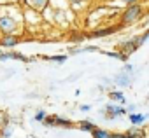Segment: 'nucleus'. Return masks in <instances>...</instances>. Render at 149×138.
<instances>
[{"mask_svg":"<svg viewBox=\"0 0 149 138\" xmlns=\"http://www.w3.org/2000/svg\"><path fill=\"white\" fill-rule=\"evenodd\" d=\"M70 2H72V4H76V6H77V4H81V2H83V0H70Z\"/></svg>","mask_w":149,"mask_h":138,"instance_id":"nucleus-18","label":"nucleus"},{"mask_svg":"<svg viewBox=\"0 0 149 138\" xmlns=\"http://www.w3.org/2000/svg\"><path fill=\"white\" fill-rule=\"evenodd\" d=\"M30 4H32L33 9L42 11V9H46V6H47V0H30Z\"/></svg>","mask_w":149,"mask_h":138,"instance_id":"nucleus-11","label":"nucleus"},{"mask_svg":"<svg viewBox=\"0 0 149 138\" xmlns=\"http://www.w3.org/2000/svg\"><path fill=\"white\" fill-rule=\"evenodd\" d=\"M90 108H91V107H90V105H81V110H83V112H88V110H90Z\"/></svg>","mask_w":149,"mask_h":138,"instance_id":"nucleus-17","label":"nucleus"},{"mask_svg":"<svg viewBox=\"0 0 149 138\" xmlns=\"http://www.w3.org/2000/svg\"><path fill=\"white\" fill-rule=\"evenodd\" d=\"M147 117H149V115H146V114H135V112H130V115H128V119H130V122H132L133 126L144 124Z\"/></svg>","mask_w":149,"mask_h":138,"instance_id":"nucleus-5","label":"nucleus"},{"mask_svg":"<svg viewBox=\"0 0 149 138\" xmlns=\"http://www.w3.org/2000/svg\"><path fill=\"white\" fill-rule=\"evenodd\" d=\"M123 2H126V4H135L137 0H123Z\"/></svg>","mask_w":149,"mask_h":138,"instance_id":"nucleus-19","label":"nucleus"},{"mask_svg":"<svg viewBox=\"0 0 149 138\" xmlns=\"http://www.w3.org/2000/svg\"><path fill=\"white\" fill-rule=\"evenodd\" d=\"M105 114H114V115L118 117V115H126L128 110H126L125 107H116V105H111V103H109V105L105 107Z\"/></svg>","mask_w":149,"mask_h":138,"instance_id":"nucleus-6","label":"nucleus"},{"mask_svg":"<svg viewBox=\"0 0 149 138\" xmlns=\"http://www.w3.org/2000/svg\"><path fill=\"white\" fill-rule=\"evenodd\" d=\"M95 128H97V126H95L91 121H81V122H79V129H81V131H90V133H91Z\"/></svg>","mask_w":149,"mask_h":138,"instance_id":"nucleus-9","label":"nucleus"},{"mask_svg":"<svg viewBox=\"0 0 149 138\" xmlns=\"http://www.w3.org/2000/svg\"><path fill=\"white\" fill-rule=\"evenodd\" d=\"M139 47H140V44H139V40H137V37H135V39H132V40H128V42L119 44V52H123V54L130 56V54H132V52H135Z\"/></svg>","mask_w":149,"mask_h":138,"instance_id":"nucleus-3","label":"nucleus"},{"mask_svg":"<svg viewBox=\"0 0 149 138\" xmlns=\"http://www.w3.org/2000/svg\"><path fill=\"white\" fill-rule=\"evenodd\" d=\"M47 59L49 61H54V63H65L68 59V56L67 54H54V56H49Z\"/></svg>","mask_w":149,"mask_h":138,"instance_id":"nucleus-13","label":"nucleus"},{"mask_svg":"<svg viewBox=\"0 0 149 138\" xmlns=\"http://www.w3.org/2000/svg\"><path fill=\"white\" fill-rule=\"evenodd\" d=\"M44 117H46V112H44V110H37V114H35V117H33V119H35V121H39V122H42V121H44Z\"/></svg>","mask_w":149,"mask_h":138,"instance_id":"nucleus-15","label":"nucleus"},{"mask_svg":"<svg viewBox=\"0 0 149 138\" xmlns=\"http://www.w3.org/2000/svg\"><path fill=\"white\" fill-rule=\"evenodd\" d=\"M91 135H93V138H109V131L107 129H100V128H95L93 131H91Z\"/></svg>","mask_w":149,"mask_h":138,"instance_id":"nucleus-10","label":"nucleus"},{"mask_svg":"<svg viewBox=\"0 0 149 138\" xmlns=\"http://www.w3.org/2000/svg\"><path fill=\"white\" fill-rule=\"evenodd\" d=\"M109 138H128L126 135H121V133H111Z\"/></svg>","mask_w":149,"mask_h":138,"instance_id":"nucleus-16","label":"nucleus"},{"mask_svg":"<svg viewBox=\"0 0 149 138\" xmlns=\"http://www.w3.org/2000/svg\"><path fill=\"white\" fill-rule=\"evenodd\" d=\"M142 16V7L139 4H130L128 9L123 12V23H133Z\"/></svg>","mask_w":149,"mask_h":138,"instance_id":"nucleus-1","label":"nucleus"},{"mask_svg":"<svg viewBox=\"0 0 149 138\" xmlns=\"http://www.w3.org/2000/svg\"><path fill=\"white\" fill-rule=\"evenodd\" d=\"M114 30H116V28H102V30H98V32H93V37H107V35L114 33Z\"/></svg>","mask_w":149,"mask_h":138,"instance_id":"nucleus-12","label":"nucleus"},{"mask_svg":"<svg viewBox=\"0 0 149 138\" xmlns=\"http://www.w3.org/2000/svg\"><path fill=\"white\" fill-rule=\"evenodd\" d=\"M126 136H128V138H144V133H142L140 129H135V128H133V129H130V131L126 133Z\"/></svg>","mask_w":149,"mask_h":138,"instance_id":"nucleus-14","label":"nucleus"},{"mask_svg":"<svg viewBox=\"0 0 149 138\" xmlns=\"http://www.w3.org/2000/svg\"><path fill=\"white\" fill-rule=\"evenodd\" d=\"M114 82H116L118 86H121V88H126V86H130V84H132V74L125 70V72H121L119 75H116Z\"/></svg>","mask_w":149,"mask_h":138,"instance_id":"nucleus-4","label":"nucleus"},{"mask_svg":"<svg viewBox=\"0 0 149 138\" xmlns=\"http://www.w3.org/2000/svg\"><path fill=\"white\" fill-rule=\"evenodd\" d=\"M109 98L114 100V101H119L121 105L126 103V98H125V95H123L121 91H111V93H109Z\"/></svg>","mask_w":149,"mask_h":138,"instance_id":"nucleus-8","label":"nucleus"},{"mask_svg":"<svg viewBox=\"0 0 149 138\" xmlns=\"http://www.w3.org/2000/svg\"><path fill=\"white\" fill-rule=\"evenodd\" d=\"M0 30H2L6 35H11L16 30V21L9 16H0Z\"/></svg>","mask_w":149,"mask_h":138,"instance_id":"nucleus-2","label":"nucleus"},{"mask_svg":"<svg viewBox=\"0 0 149 138\" xmlns=\"http://www.w3.org/2000/svg\"><path fill=\"white\" fill-rule=\"evenodd\" d=\"M16 44H18V39H16V37H13V35H6L2 40H0V46H2V47H7V49L14 47Z\"/></svg>","mask_w":149,"mask_h":138,"instance_id":"nucleus-7","label":"nucleus"}]
</instances>
